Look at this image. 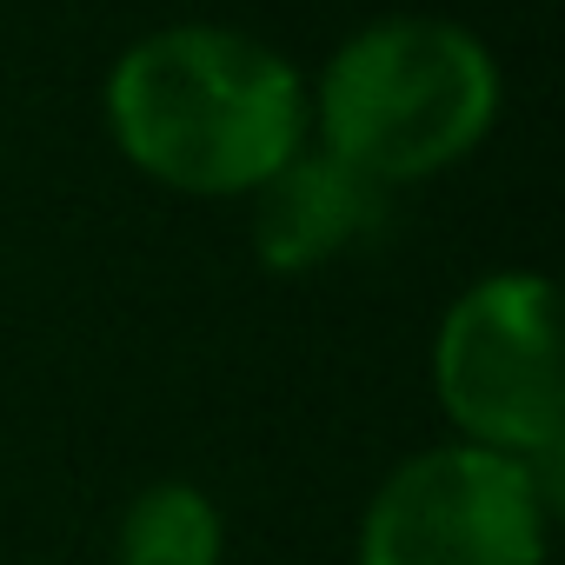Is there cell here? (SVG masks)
<instances>
[{
    "mask_svg": "<svg viewBox=\"0 0 565 565\" xmlns=\"http://www.w3.org/2000/svg\"><path fill=\"white\" fill-rule=\"evenodd\" d=\"M552 466L486 446H426L399 459L360 519V565H545Z\"/></svg>",
    "mask_w": 565,
    "mask_h": 565,
    "instance_id": "4",
    "label": "cell"
},
{
    "mask_svg": "<svg viewBox=\"0 0 565 565\" xmlns=\"http://www.w3.org/2000/svg\"><path fill=\"white\" fill-rule=\"evenodd\" d=\"M433 393L466 446L552 466L565 439L558 300L545 273H486L446 307Z\"/></svg>",
    "mask_w": 565,
    "mask_h": 565,
    "instance_id": "3",
    "label": "cell"
},
{
    "mask_svg": "<svg viewBox=\"0 0 565 565\" xmlns=\"http://www.w3.org/2000/svg\"><path fill=\"white\" fill-rule=\"evenodd\" d=\"M499 114L486 41L439 14H386L347 34L320 74L327 153L373 186L426 180L466 160Z\"/></svg>",
    "mask_w": 565,
    "mask_h": 565,
    "instance_id": "2",
    "label": "cell"
},
{
    "mask_svg": "<svg viewBox=\"0 0 565 565\" xmlns=\"http://www.w3.org/2000/svg\"><path fill=\"white\" fill-rule=\"evenodd\" d=\"M114 147L173 193H253L307 140L300 67L220 21L134 41L107 74Z\"/></svg>",
    "mask_w": 565,
    "mask_h": 565,
    "instance_id": "1",
    "label": "cell"
},
{
    "mask_svg": "<svg viewBox=\"0 0 565 565\" xmlns=\"http://www.w3.org/2000/svg\"><path fill=\"white\" fill-rule=\"evenodd\" d=\"M220 552H226V519L186 479H160L140 499H127L114 532V565H220Z\"/></svg>",
    "mask_w": 565,
    "mask_h": 565,
    "instance_id": "6",
    "label": "cell"
},
{
    "mask_svg": "<svg viewBox=\"0 0 565 565\" xmlns=\"http://www.w3.org/2000/svg\"><path fill=\"white\" fill-rule=\"evenodd\" d=\"M380 220H386V186H373L327 147L320 153L300 147L273 180L253 186V253L266 273H313L373 239Z\"/></svg>",
    "mask_w": 565,
    "mask_h": 565,
    "instance_id": "5",
    "label": "cell"
}]
</instances>
